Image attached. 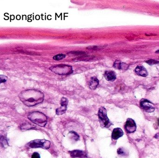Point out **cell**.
<instances>
[{
	"label": "cell",
	"instance_id": "44dd1931",
	"mask_svg": "<svg viewBox=\"0 0 159 158\" xmlns=\"http://www.w3.org/2000/svg\"><path fill=\"white\" fill-rule=\"evenodd\" d=\"M31 158H41L40 155L38 153L35 152L32 155Z\"/></svg>",
	"mask_w": 159,
	"mask_h": 158
},
{
	"label": "cell",
	"instance_id": "5bb4252c",
	"mask_svg": "<svg viewBox=\"0 0 159 158\" xmlns=\"http://www.w3.org/2000/svg\"><path fill=\"white\" fill-rule=\"evenodd\" d=\"M69 135L70 136L71 139L75 140V141H77L80 139L79 135L75 131H69Z\"/></svg>",
	"mask_w": 159,
	"mask_h": 158
},
{
	"label": "cell",
	"instance_id": "e0dca14e",
	"mask_svg": "<svg viewBox=\"0 0 159 158\" xmlns=\"http://www.w3.org/2000/svg\"><path fill=\"white\" fill-rule=\"evenodd\" d=\"M1 145H3V147H7L8 145V143L6 139H5L4 137H1Z\"/></svg>",
	"mask_w": 159,
	"mask_h": 158
},
{
	"label": "cell",
	"instance_id": "ffe728a7",
	"mask_svg": "<svg viewBox=\"0 0 159 158\" xmlns=\"http://www.w3.org/2000/svg\"><path fill=\"white\" fill-rule=\"evenodd\" d=\"M0 79H1V83H4L5 82H6L7 80V77L2 75L0 76Z\"/></svg>",
	"mask_w": 159,
	"mask_h": 158
},
{
	"label": "cell",
	"instance_id": "4fadbf2b",
	"mask_svg": "<svg viewBox=\"0 0 159 158\" xmlns=\"http://www.w3.org/2000/svg\"><path fill=\"white\" fill-rule=\"evenodd\" d=\"M99 84V81L97 78L95 77H92L89 82V87L90 89L94 90L96 89Z\"/></svg>",
	"mask_w": 159,
	"mask_h": 158
},
{
	"label": "cell",
	"instance_id": "277c9868",
	"mask_svg": "<svg viewBox=\"0 0 159 158\" xmlns=\"http://www.w3.org/2000/svg\"><path fill=\"white\" fill-rule=\"evenodd\" d=\"M49 69L54 73L59 75H68L73 72L72 67L66 65H58L51 66Z\"/></svg>",
	"mask_w": 159,
	"mask_h": 158
},
{
	"label": "cell",
	"instance_id": "d6986e66",
	"mask_svg": "<svg viewBox=\"0 0 159 158\" xmlns=\"http://www.w3.org/2000/svg\"><path fill=\"white\" fill-rule=\"evenodd\" d=\"M146 62L150 65H155V64L159 63V61L154 60H148V61H146Z\"/></svg>",
	"mask_w": 159,
	"mask_h": 158
},
{
	"label": "cell",
	"instance_id": "5b68a950",
	"mask_svg": "<svg viewBox=\"0 0 159 158\" xmlns=\"http://www.w3.org/2000/svg\"><path fill=\"white\" fill-rule=\"evenodd\" d=\"M27 145L30 148H42L48 149L51 145V142L45 139H35L29 142Z\"/></svg>",
	"mask_w": 159,
	"mask_h": 158
},
{
	"label": "cell",
	"instance_id": "30bf717a",
	"mask_svg": "<svg viewBox=\"0 0 159 158\" xmlns=\"http://www.w3.org/2000/svg\"><path fill=\"white\" fill-rule=\"evenodd\" d=\"M123 131L120 128H116L114 129L112 134V138L113 139L117 140L123 135Z\"/></svg>",
	"mask_w": 159,
	"mask_h": 158
},
{
	"label": "cell",
	"instance_id": "ac0fdd59",
	"mask_svg": "<svg viewBox=\"0 0 159 158\" xmlns=\"http://www.w3.org/2000/svg\"><path fill=\"white\" fill-rule=\"evenodd\" d=\"M117 153L119 155H125L126 154V151L123 148H120L117 150Z\"/></svg>",
	"mask_w": 159,
	"mask_h": 158
},
{
	"label": "cell",
	"instance_id": "ba28073f",
	"mask_svg": "<svg viewBox=\"0 0 159 158\" xmlns=\"http://www.w3.org/2000/svg\"><path fill=\"white\" fill-rule=\"evenodd\" d=\"M136 125L134 121L131 118L128 119L125 125V129L127 133H134L136 130Z\"/></svg>",
	"mask_w": 159,
	"mask_h": 158
},
{
	"label": "cell",
	"instance_id": "7a4b0ae2",
	"mask_svg": "<svg viewBox=\"0 0 159 158\" xmlns=\"http://www.w3.org/2000/svg\"><path fill=\"white\" fill-rule=\"evenodd\" d=\"M28 118L34 124L40 127H45L47 124L48 118L42 112L35 111L28 115Z\"/></svg>",
	"mask_w": 159,
	"mask_h": 158
},
{
	"label": "cell",
	"instance_id": "7c38bea8",
	"mask_svg": "<svg viewBox=\"0 0 159 158\" xmlns=\"http://www.w3.org/2000/svg\"><path fill=\"white\" fill-rule=\"evenodd\" d=\"M105 79L108 81H114L116 78V75L114 72L112 71H107L104 74Z\"/></svg>",
	"mask_w": 159,
	"mask_h": 158
},
{
	"label": "cell",
	"instance_id": "52a82bcc",
	"mask_svg": "<svg viewBox=\"0 0 159 158\" xmlns=\"http://www.w3.org/2000/svg\"><path fill=\"white\" fill-rule=\"evenodd\" d=\"M140 107L143 110L148 113H151L154 111L155 107L153 103L147 100H143L140 102Z\"/></svg>",
	"mask_w": 159,
	"mask_h": 158
},
{
	"label": "cell",
	"instance_id": "3957f363",
	"mask_svg": "<svg viewBox=\"0 0 159 158\" xmlns=\"http://www.w3.org/2000/svg\"><path fill=\"white\" fill-rule=\"evenodd\" d=\"M98 116L102 127L108 128L112 125L107 116V110L104 107H101L99 108Z\"/></svg>",
	"mask_w": 159,
	"mask_h": 158
},
{
	"label": "cell",
	"instance_id": "9c48e42d",
	"mask_svg": "<svg viewBox=\"0 0 159 158\" xmlns=\"http://www.w3.org/2000/svg\"><path fill=\"white\" fill-rule=\"evenodd\" d=\"M71 157L72 158H83L86 157V153L83 151L75 150L69 152Z\"/></svg>",
	"mask_w": 159,
	"mask_h": 158
},
{
	"label": "cell",
	"instance_id": "2e32d148",
	"mask_svg": "<svg viewBox=\"0 0 159 158\" xmlns=\"http://www.w3.org/2000/svg\"><path fill=\"white\" fill-rule=\"evenodd\" d=\"M121 62L119 60H116L114 64V67L116 69H121Z\"/></svg>",
	"mask_w": 159,
	"mask_h": 158
},
{
	"label": "cell",
	"instance_id": "6da1fadb",
	"mask_svg": "<svg viewBox=\"0 0 159 158\" xmlns=\"http://www.w3.org/2000/svg\"><path fill=\"white\" fill-rule=\"evenodd\" d=\"M19 97L23 104L31 107L43 102L44 100V94L37 90L29 89L21 92Z\"/></svg>",
	"mask_w": 159,
	"mask_h": 158
},
{
	"label": "cell",
	"instance_id": "9a60e30c",
	"mask_svg": "<svg viewBox=\"0 0 159 158\" xmlns=\"http://www.w3.org/2000/svg\"><path fill=\"white\" fill-rule=\"evenodd\" d=\"M65 57V55L63 54H58L57 55L54 56L53 59L55 60H61L62 59H64Z\"/></svg>",
	"mask_w": 159,
	"mask_h": 158
},
{
	"label": "cell",
	"instance_id": "8992f818",
	"mask_svg": "<svg viewBox=\"0 0 159 158\" xmlns=\"http://www.w3.org/2000/svg\"><path fill=\"white\" fill-rule=\"evenodd\" d=\"M61 107L57 108L56 113L57 115H63L65 113L68 104V100L65 97H62L60 101Z\"/></svg>",
	"mask_w": 159,
	"mask_h": 158
},
{
	"label": "cell",
	"instance_id": "603a6c76",
	"mask_svg": "<svg viewBox=\"0 0 159 158\" xmlns=\"http://www.w3.org/2000/svg\"><path fill=\"white\" fill-rule=\"evenodd\" d=\"M156 52V53H157V52H159V51H158Z\"/></svg>",
	"mask_w": 159,
	"mask_h": 158
},
{
	"label": "cell",
	"instance_id": "8fae6325",
	"mask_svg": "<svg viewBox=\"0 0 159 158\" xmlns=\"http://www.w3.org/2000/svg\"><path fill=\"white\" fill-rule=\"evenodd\" d=\"M135 72L137 74L141 76L146 77L148 75V71L144 66H137L135 68Z\"/></svg>",
	"mask_w": 159,
	"mask_h": 158
},
{
	"label": "cell",
	"instance_id": "7402d4cb",
	"mask_svg": "<svg viewBox=\"0 0 159 158\" xmlns=\"http://www.w3.org/2000/svg\"><path fill=\"white\" fill-rule=\"evenodd\" d=\"M128 65L126 64V63H121V69L125 70V69H128Z\"/></svg>",
	"mask_w": 159,
	"mask_h": 158
}]
</instances>
